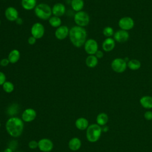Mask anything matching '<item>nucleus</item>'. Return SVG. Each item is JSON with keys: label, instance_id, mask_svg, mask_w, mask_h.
Returning a JSON list of instances; mask_svg holds the SVG:
<instances>
[{"label": "nucleus", "instance_id": "obj_26", "mask_svg": "<svg viewBox=\"0 0 152 152\" xmlns=\"http://www.w3.org/2000/svg\"><path fill=\"white\" fill-rule=\"evenodd\" d=\"M48 20H49V24L52 27L58 28L61 26L62 21H61V18L59 17L53 15V16H51Z\"/></svg>", "mask_w": 152, "mask_h": 152}, {"label": "nucleus", "instance_id": "obj_7", "mask_svg": "<svg viewBox=\"0 0 152 152\" xmlns=\"http://www.w3.org/2000/svg\"><path fill=\"white\" fill-rule=\"evenodd\" d=\"M31 34L36 39H41L45 34V28L44 26L40 23H36L33 24L30 30Z\"/></svg>", "mask_w": 152, "mask_h": 152}, {"label": "nucleus", "instance_id": "obj_1", "mask_svg": "<svg viewBox=\"0 0 152 152\" xmlns=\"http://www.w3.org/2000/svg\"><path fill=\"white\" fill-rule=\"evenodd\" d=\"M87 31L84 27L74 26L69 29V37L71 43L76 48L83 46L87 40Z\"/></svg>", "mask_w": 152, "mask_h": 152}, {"label": "nucleus", "instance_id": "obj_3", "mask_svg": "<svg viewBox=\"0 0 152 152\" xmlns=\"http://www.w3.org/2000/svg\"><path fill=\"white\" fill-rule=\"evenodd\" d=\"M102 129L97 124L90 125L86 129V138L90 142L97 141L102 135Z\"/></svg>", "mask_w": 152, "mask_h": 152}, {"label": "nucleus", "instance_id": "obj_32", "mask_svg": "<svg viewBox=\"0 0 152 152\" xmlns=\"http://www.w3.org/2000/svg\"><path fill=\"white\" fill-rule=\"evenodd\" d=\"M10 63V62L8 58H2L0 61V65L1 66H7Z\"/></svg>", "mask_w": 152, "mask_h": 152}, {"label": "nucleus", "instance_id": "obj_38", "mask_svg": "<svg viewBox=\"0 0 152 152\" xmlns=\"http://www.w3.org/2000/svg\"><path fill=\"white\" fill-rule=\"evenodd\" d=\"M1 20H0V26H1Z\"/></svg>", "mask_w": 152, "mask_h": 152}, {"label": "nucleus", "instance_id": "obj_37", "mask_svg": "<svg viewBox=\"0 0 152 152\" xmlns=\"http://www.w3.org/2000/svg\"><path fill=\"white\" fill-rule=\"evenodd\" d=\"M104 129H102V131H104V132H106V131H107V130H108V128H107V126H104Z\"/></svg>", "mask_w": 152, "mask_h": 152}, {"label": "nucleus", "instance_id": "obj_12", "mask_svg": "<svg viewBox=\"0 0 152 152\" xmlns=\"http://www.w3.org/2000/svg\"><path fill=\"white\" fill-rule=\"evenodd\" d=\"M69 29L66 26H61L56 28L55 31V36L56 38L59 40L66 39L69 36Z\"/></svg>", "mask_w": 152, "mask_h": 152}, {"label": "nucleus", "instance_id": "obj_39", "mask_svg": "<svg viewBox=\"0 0 152 152\" xmlns=\"http://www.w3.org/2000/svg\"><path fill=\"white\" fill-rule=\"evenodd\" d=\"M15 152H23V151H15Z\"/></svg>", "mask_w": 152, "mask_h": 152}, {"label": "nucleus", "instance_id": "obj_28", "mask_svg": "<svg viewBox=\"0 0 152 152\" xmlns=\"http://www.w3.org/2000/svg\"><path fill=\"white\" fill-rule=\"evenodd\" d=\"M114 30L112 27L110 26H107L104 27L103 30V34L104 36L107 37H111L114 35Z\"/></svg>", "mask_w": 152, "mask_h": 152}, {"label": "nucleus", "instance_id": "obj_6", "mask_svg": "<svg viewBox=\"0 0 152 152\" xmlns=\"http://www.w3.org/2000/svg\"><path fill=\"white\" fill-rule=\"evenodd\" d=\"M127 67V62L126 61L121 58L114 59L111 63V68L113 71L117 73H122L124 72Z\"/></svg>", "mask_w": 152, "mask_h": 152}, {"label": "nucleus", "instance_id": "obj_34", "mask_svg": "<svg viewBox=\"0 0 152 152\" xmlns=\"http://www.w3.org/2000/svg\"><path fill=\"white\" fill-rule=\"evenodd\" d=\"M94 55L97 57V59H100V58H103L104 54H103V52L102 50H98L96 52V53H95Z\"/></svg>", "mask_w": 152, "mask_h": 152}, {"label": "nucleus", "instance_id": "obj_29", "mask_svg": "<svg viewBox=\"0 0 152 152\" xmlns=\"http://www.w3.org/2000/svg\"><path fill=\"white\" fill-rule=\"evenodd\" d=\"M28 147L31 149H35L38 148V142L35 140H31L28 142Z\"/></svg>", "mask_w": 152, "mask_h": 152}, {"label": "nucleus", "instance_id": "obj_18", "mask_svg": "<svg viewBox=\"0 0 152 152\" xmlns=\"http://www.w3.org/2000/svg\"><path fill=\"white\" fill-rule=\"evenodd\" d=\"M81 146V141L78 137L72 138L68 142L69 148L72 151H77L80 148Z\"/></svg>", "mask_w": 152, "mask_h": 152}, {"label": "nucleus", "instance_id": "obj_27", "mask_svg": "<svg viewBox=\"0 0 152 152\" xmlns=\"http://www.w3.org/2000/svg\"><path fill=\"white\" fill-rule=\"evenodd\" d=\"M2 88L5 93H11L14 90V85L12 82L6 81L2 85Z\"/></svg>", "mask_w": 152, "mask_h": 152}, {"label": "nucleus", "instance_id": "obj_19", "mask_svg": "<svg viewBox=\"0 0 152 152\" xmlns=\"http://www.w3.org/2000/svg\"><path fill=\"white\" fill-rule=\"evenodd\" d=\"M11 64L17 63L20 58V52L17 49H12L10 51L7 58Z\"/></svg>", "mask_w": 152, "mask_h": 152}, {"label": "nucleus", "instance_id": "obj_24", "mask_svg": "<svg viewBox=\"0 0 152 152\" xmlns=\"http://www.w3.org/2000/svg\"><path fill=\"white\" fill-rule=\"evenodd\" d=\"M109 121L108 115L105 113H100L96 117V122L100 126H104Z\"/></svg>", "mask_w": 152, "mask_h": 152}, {"label": "nucleus", "instance_id": "obj_21", "mask_svg": "<svg viewBox=\"0 0 152 152\" xmlns=\"http://www.w3.org/2000/svg\"><path fill=\"white\" fill-rule=\"evenodd\" d=\"M141 105L145 109L152 108V97L150 96H144L140 100Z\"/></svg>", "mask_w": 152, "mask_h": 152}, {"label": "nucleus", "instance_id": "obj_31", "mask_svg": "<svg viewBox=\"0 0 152 152\" xmlns=\"http://www.w3.org/2000/svg\"><path fill=\"white\" fill-rule=\"evenodd\" d=\"M6 81V75L5 74L2 72L0 71V86H2L3 84Z\"/></svg>", "mask_w": 152, "mask_h": 152}, {"label": "nucleus", "instance_id": "obj_22", "mask_svg": "<svg viewBox=\"0 0 152 152\" xmlns=\"http://www.w3.org/2000/svg\"><path fill=\"white\" fill-rule=\"evenodd\" d=\"M71 6L72 9L75 12L82 11L84 6V0H71Z\"/></svg>", "mask_w": 152, "mask_h": 152}, {"label": "nucleus", "instance_id": "obj_30", "mask_svg": "<svg viewBox=\"0 0 152 152\" xmlns=\"http://www.w3.org/2000/svg\"><path fill=\"white\" fill-rule=\"evenodd\" d=\"M144 118L147 121L152 120V111H150V110L146 111L144 113Z\"/></svg>", "mask_w": 152, "mask_h": 152}, {"label": "nucleus", "instance_id": "obj_13", "mask_svg": "<svg viewBox=\"0 0 152 152\" xmlns=\"http://www.w3.org/2000/svg\"><path fill=\"white\" fill-rule=\"evenodd\" d=\"M5 17L10 21H15L18 17V12L14 7H8L5 9Z\"/></svg>", "mask_w": 152, "mask_h": 152}, {"label": "nucleus", "instance_id": "obj_11", "mask_svg": "<svg viewBox=\"0 0 152 152\" xmlns=\"http://www.w3.org/2000/svg\"><path fill=\"white\" fill-rule=\"evenodd\" d=\"M37 116L36 110L33 108L26 109L21 114V119L26 122H30L34 121Z\"/></svg>", "mask_w": 152, "mask_h": 152}, {"label": "nucleus", "instance_id": "obj_2", "mask_svg": "<svg viewBox=\"0 0 152 152\" xmlns=\"http://www.w3.org/2000/svg\"><path fill=\"white\" fill-rule=\"evenodd\" d=\"M24 121L20 118L12 116L9 118L5 124V129L12 137H20L24 130Z\"/></svg>", "mask_w": 152, "mask_h": 152}, {"label": "nucleus", "instance_id": "obj_15", "mask_svg": "<svg viewBox=\"0 0 152 152\" xmlns=\"http://www.w3.org/2000/svg\"><path fill=\"white\" fill-rule=\"evenodd\" d=\"M66 11V8L64 4L62 3H56L52 8V14L54 16L56 17H62L63 16Z\"/></svg>", "mask_w": 152, "mask_h": 152}, {"label": "nucleus", "instance_id": "obj_5", "mask_svg": "<svg viewBox=\"0 0 152 152\" xmlns=\"http://www.w3.org/2000/svg\"><path fill=\"white\" fill-rule=\"evenodd\" d=\"M74 20L77 26L84 27L90 23V16L87 12L80 11L76 12L74 16Z\"/></svg>", "mask_w": 152, "mask_h": 152}, {"label": "nucleus", "instance_id": "obj_33", "mask_svg": "<svg viewBox=\"0 0 152 152\" xmlns=\"http://www.w3.org/2000/svg\"><path fill=\"white\" fill-rule=\"evenodd\" d=\"M36 40H37V39H36L34 37L31 36H30V37L28 38L27 42H28V43L29 45H34V44L36 43Z\"/></svg>", "mask_w": 152, "mask_h": 152}, {"label": "nucleus", "instance_id": "obj_35", "mask_svg": "<svg viewBox=\"0 0 152 152\" xmlns=\"http://www.w3.org/2000/svg\"><path fill=\"white\" fill-rule=\"evenodd\" d=\"M15 22H16V23H17V24L20 25V24H21L22 23H23V20H22V18L18 17V18L17 19V20L15 21Z\"/></svg>", "mask_w": 152, "mask_h": 152}, {"label": "nucleus", "instance_id": "obj_14", "mask_svg": "<svg viewBox=\"0 0 152 152\" xmlns=\"http://www.w3.org/2000/svg\"><path fill=\"white\" fill-rule=\"evenodd\" d=\"M129 33L127 31L124 30H117L113 35L114 40L119 43H124L129 39Z\"/></svg>", "mask_w": 152, "mask_h": 152}, {"label": "nucleus", "instance_id": "obj_25", "mask_svg": "<svg viewBox=\"0 0 152 152\" xmlns=\"http://www.w3.org/2000/svg\"><path fill=\"white\" fill-rule=\"evenodd\" d=\"M127 66L131 69L133 71L137 70L140 68L141 67V62L136 59H133L128 61L127 62Z\"/></svg>", "mask_w": 152, "mask_h": 152}, {"label": "nucleus", "instance_id": "obj_40", "mask_svg": "<svg viewBox=\"0 0 152 152\" xmlns=\"http://www.w3.org/2000/svg\"><path fill=\"white\" fill-rule=\"evenodd\" d=\"M0 127H1V122H0Z\"/></svg>", "mask_w": 152, "mask_h": 152}, {"label": "nucleus", "instance_id": "obj_8", "mask_svg": "<svg viewBox=\"0 0 152 152\" xmlns=\"http://www.w3.org/2000/svg\"><path fill=\"white\" fill-rule=\"evenodd\" d=\"M84 48L86 52L89 55H95L98 50V43L96 40L89 39L86 41L84 45Z\"/></svg>", "mask_w": 152, "mask_h": 152}, {"label": "nucleus", "instance_id": "obj_4", "mask_svg": "<svg viewBox=\"0 0 152 152\" xmlns=\"http://www.w3.org/2000/svg\"><path fill=\"white\" fill-rule=\"evenodd\" d=\"M34 10L36 17L43 20H49L52 14L50 7L45 3L37 4Z\"/></svg>", "mask_w": 152, "mask_h": 152}, {"label": "nucleus", "instance_id": "obj_9", "mask_svg": "<svg viewBox=\"0 0 152 152\" xmlns=\"http://www.w3.org/2000/svg\"><path fill=\"white\" fill-rule=\"evenodd\" d=\"M38 148L42 152H50L53 148V143L50 139L43 138L38 141Z\"/></svg>", "mask_w": 152, "mask_h": 152}, {"label": "nucleus", "instance_id": "obj_20", "mask_svg": "<svg viewBox=\"0 0 152 152\" xmlns=\"http://www.w3.org/2000/svg\"><path fill=\"white\" fill-rule=\"evenodd\" d=\"M21 4L23 9L30 11L35 8L37 5V0H21Z\"/></svg>", "mask_w": 152, "mask_h": 152}, {"label": "nucleus", "instance_id": "obj_23", "mask_svg": "<svg viewBox=\"0 0 152 152\" xmlns=\"http://www.w3.org/2000/svg\"><path fill=\"white\" fill-rule=\"evenodd\" d=\"M98 64V59L94 55H88L86 59V65L89 68H94Z\"/></svg>", "mask_w": 152, "mask_h": 152}, {"label": "nucleus", "instance_id": "obj_36", "mask_svg": "<svg viewBox=\"0 0 152 152\" xmlns=\"http://www.w3.org/2000/svg\"><path fill=\"white\" fill-rule=\"evenodd\" d=\"M3 152H13V151H12V148H11L10 147H8V148H5Z\"/></svg>", "mask_w": 152, "mask_h": 152}, {"label": "nucleus", "instance_id": "obj_17", "mask_svg": "<svg viewBox=\"0 0 152 152\" xmlns=\"http://www.w3.org/2000/svg\"><path fill=\"white\" fill-rule=\"evenodd\" d=\"M75 125L78 129L81 131L86 130L89 126L88 120L84 117H80L77 119L75 122Z\"/></svg>", "mask_w": 152, "mask_h": 152}, {"label": "nucleus", "instance_id": "obj_16", "mask_svg": "<svg viewBox=\"0 0 152 152\" xmlns=\"http://www.w3.org/2000/svg\"><path fill=\"white\" fill-rule=\"evenodd\" d=\"M115 46V40L111 37H107L102 43V49L105 52L112 51Z\"/></svg>", "mask_w": 152, "mask_h": 152}, {"label": "nucleus", "instance_id": "obj_10", "mask_svg": "<svg viewBox=\"0 0 152 152\" xmlns=\"http://www.w3.org/2000/svg\"><path fill=\"white\" fill-rule=\"evenodd\" d=\"M118 25L121 29L128 31L134 27V21L130 17H124L119 20Z\"/></svg>", "mask_w": 152, "mask_h": 152}]
</instances>
